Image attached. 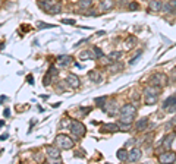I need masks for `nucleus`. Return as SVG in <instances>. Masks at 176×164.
<instances>
[{
    "mask_svg": "<svg viewBox=\"0 0 176 164\" xmlns=\"http://www.w3.org/2000/svg\"><path fill=\"white\" fill-rule=\"evenodd\" d=\"M109 57L112 62H114V60H119L120 57H122V51H112V53L109 54Z\"/></svg>",
    "mask_w": 176,
    "mask_h": 164,
    "instance_id": "obj_27",
    "label": "nucleus"
},
{
    "mask_svg": "<svg viewBox=\"0 0 176 164\" xmlns=\"http://www.w3.org/2000/svg\"><path fill=\"white\" fill-rule=\"evenodd\" d=\"M145 2H147V0H145ZM148 2H150V0H148Z\"/></svg>",
    "mask_w": 176,
    "mask_h": 164,
    "instance_id": "obj_46",
    "label": "nucleus"
},
{
    "mask_svg": "<svg viewBox=\"0 0 176 164\" xmlns=\"http://www.w3.org/2000/svg\"><path fill=\"white\" fill-rule=\"evenodd\" d=\"M170 3H172V5H173V6H175V7H176V0H170Z\"/></svg>",
    "mask_w": 176,
    "mask_h": 164,
    "instance_id": "obj_45",
    "label": "nucleus"
},
{
    "mask_svg": "<svg viewBox=\"0 0 176 164\" xmlns=\"http://www.w3.org/2000/svg\"><path fill=\"white\" fill-rule=\"evenodd\" d=\"M60 10H62V5H60V3H56V5L52 6L50 13H52V15H57V13H60Z\"/></svg>",
    "mask_w": 176,
    "mask_h": 164,
    "instance_id": "obj_26",
    "label": "nucleus"
},
{
    "mask_svg": "<svg viewBox=\"0 0 176 164\" xmlns=\"http://www.w3.org/2000/svg\"><path fill=\"white\" fill-rule=\"evenodd\" d=\"M132 98H133V100H139V95L135 92V94H132Z\"/></svg>",
    "mask_w": 176,
    "mask_h": 164,
    "instance_id": "obj_42",
    "label": "nucleus"
},
{
    "mask_svg": "<svg viewBox=\"0 0 176 164\" xmlns=\"http://www.w3.org/2000/svg\"><path fill=\"white\" fill-rule=\"evenodd\" d=\"M141 155H143V152H141L139 148H132L131 151H128V158H126V161L128 163H137L141 158Z\"/></svg>",
    "mask_w": 176,
    "mask_h": 164,
    "instance_id": "obj_8",
    "label": "nucleus"
},
{
    "mask_svg": "<svg viewBox=\"0 0 176 164\" xmlns=\"http://www.w3.org/2000/svg\"><path fill=\"white\" fill-rule=\"evenodd\" d=\"M93 5V0H79V7L81 9H88Z\"/></svg>",
    "mask_w": 176,
    "mask_h": 164,
    "instance_id": "obj_25",
    "label": "nucleus"
},
{
    "mask_svg": "<svg viewBox=\"0 0 176 164\" xmlns=\"http://www.w3.org/2000/svg\"><path fill=\"white\" fill-rule=\"evenodd\" d=\"M148 126V119L147 117H143V119H139V120H137V123H135V129L137 130H145Z\"/></svg>",
    "mask_w": 176,
    "mask_h": 164,
    "instance_id": "obj_14",
    "label": "nucleus"
},
{
    "mask_svg": "<svg viewBox=\"0 0 176 164\" xmlns=\"http://www.w3.org/2000/svg\"><path fill=\"white\" fill-rule=\"evenodd\" d=\"M118 125H119V129H120V130H125V132L131 130V125H129V123H123V122H119Z\"/></svg>",
    "mask_w": 176,
    "mask_h": 164,
    "instance_id": "obj_28",
    "label": "nucleus"
},
{
    "mask_svg": "<svg viewBox=\"0 0 176 164\" xmlns=\"http://www.w3.org/2000/svg\"><path fill=\"white\" fill-rule=\"evenodd\" d=\"M69 130H71L72 136L76 138V139L84 138L85 133H87V128L82 125L81 122H78V120H71L69 122Z\"/></svg>",
    "mask_w": 176,
    "mask_h": 164,
    "instance_id": "obj_2",
    "label": "nucleus"
},
{
    "mask_svg": "<svg viewBox=\"0 0 176 164\" xmlns=\"http://www.w3.org/2000/svg\"><path fill=\"white\" fill-rule=\"evenodd\" d=\"M173 9H176V7L172 5V3H166V5L162 6V10H163V12H170V10H173Z\"/></svg>",
    "mask_w": 176,
    "mask_h": 164,
    "instance_id": "obj_29",
    "label": "nucleus"
},
{
    "mask_svg": "<svg viewBox=\"0 0 176 164\" xmlns=\"http://www.w3.org/2000/svg\"><path fill=\"white\" fill-rule=\"evenodd\" d=\"M138 7H139V6H138V3H137V2H131V3L128 5V9L129 10H137Z\"/></svg>",
    "mask_w": 176,
    "mask_h": 164,
    "instance_id": "obj_32",
    "label": "nucleus"
},
{
    "mask_svg": "<svg viewBox=\"0 0 176 164\" xmlns=\"http://www.w3.org/2000/svg\"><path fill=\"white\" fill-rule=\"evenodd\" d=\"M50 81H52V73L48 72L46 76H44V85L47 87V85H50Z\"/></svg>",
    "mask_w": 176,
    "mask_h": 164,
    "instance_id": "obj_33",
    "label": "nucleus"
},
{
    "mask_svg": "<svg viewBox=\"0 0 176 164\" xmlns=\"http://www.w3.org/2000/svg\"><path fill=\"white\" fill-rule=\"evenodd\" d=\"M84 43H88V40H81V41H78V43L75 44V47H78V46H81V44H84Z\"/></svg>",
    "mask_w": 176,
    "mask_h": 164,
    "instance_id": "obj_39",
    "label": "nucleus"
},
{
    "mask_svg": "<svg viewBox=\"0 0 176 164\" xmlns=\"http://www.w3.org/2000/svg\"><path fill=\"white\" fill-rule=\"evenodd\" d=\"M5 139H8V133H5V135L0 136V141H5Z\"/></svg>",
    "mask_w": 176,
    "mask_h": 164,
    "instance_id": "obj_43",
    "label": "nucleus"
},
{
    "mask_svg": "<svg viewBox=\"0 0 176 164\" xmlns=\"http://www.w3.org/2000/svg\"><path fill=\"white\" fill-rule=\"evenodd\" d=\"M71 62H72L71 56H59V57H57V63H59L60 66H65V68H66V66H69V65H71Z\"/></svg>",
    "mask_w": 176,
    "mask_h": 164,
    "instance_id": "obj_17",
    "label": "nucleus"
},
{
    "mask_svg": "<svg viewBox=\"0 0 176 164\" xmlns=\"http://www.w3.org/2000/svg\"><path fill=\"white\" fill-rule=\"evenodd\" d=\"M41 2H44V0H41Z\"/></svg>",
    "mask_w": 176,
    "mask_h": 164,
    "instance_id": "obj_47",
    "label": "nucleus"
},
{
    "mask_svg": "<svg viewBox=\"0 0 176 164\" xmlns=\"http://www.w3.org/2000/svg\"><path fill=\"white\" fill-rule=\"evenodd\" d=\"M176 160V154L173 152V151L167 150V151H163V152H160L158 154V161L163 164H169V163H175Z\"/></svg>",
    "mask_w": 176,
    "mask_h": 164,
    "instance_id": "obj_5",
    "label": "nucleus"
},
{
    "mask_svg": "<svg viewBox=\"0 0 176 164\" xmlns=\"http://www.w3.org/2000/svg\"><path fill=\"white\" fill-rule=\"evenodd\" d=\"M162 6H163V3L160 0H150V2H148V7H150V10H153V12L162 10Z\"/></svg>",
    "mask_w": 176,
    "mask_h": 164,
    "instance_id": "obj_13",
    "label": "nucleus"
},
{
    "mask_svg": "<svg viewBox=\"0 0 176 164\" xmlns=\"http://www.w3.org/2000/svg\"><path fill=\"white\" fill-rule=\"evenodd\" d=\"M158 95H160V87L150 85L144 91V101H145L147 106H154L158 101Z\"/></svg>",
    "mask_w": 176,
    "mask_h": 164,
    "instance_id": "obj_1",
    "label": "nucleus"
},
{
    "mask_svg": "<svg viewBox=\"0 0 176 164\" xmlns=\"http://www.w3.org/2000/svg\"><path fill=\"white\" fill-rule=\"evenodd\" d=\"M93 51H94L95 57H101V56H104V54H103V51H101L98 47H94V48H93Z\"/></svg>",
    "mask_w": 176,
    "mask_h": 164,
    "instance_id": "obj_34",
    "label": "nucleus"
},
{
    "mask_svg": "<svg viewBox=\"0 0 176 164\" xmlns=\"http://www.w3.org/2000/svg\"><path fill=\"white\" fill-rule=\"evenodd\" d=\"M116 157H118V160H119V161H126V158H128V151L125 150V148H120V150L118 151Z\"/></svg>",
    "mask_w": 176,
    "mask_h": 164,
    "instance_id": "obj_19",
    "label": "nucleus"
},
{
    "mask_svg": "<svg viewBox=\"0 0 176 164\" xmlns=\"http://www.w3.org/2000/svg\"><path fill=\"white\" fill-rule=\"evenodd\" d=\"M46 154L48 155V158L50 160H54V161H60V158H62V154H60V151L57 150V148H53V147H46Z\"/></svg>",
    "mask_w": 176,
    "mask_h": 164,
    "instance_id": "obj_6",
    "label": "nucleus"
},
{
    "mask_svg": "<svg viewBox=\"0 0 176 164\" xmlns=\"http://www.w3.org/2000/svg\"><path fill=\"white\" fill-rule=\"evenodd\" d=\"M38 6L44 10V12H47L50 13V9H52L53 6V0H44V2H38Z\"/></svg>",
    "mask_w": 176,
    "mask_h": 164,
    "instance_id": "obj_16",
    "label": "nucleus"
},
{
    "mask_svg": "<svg viewBox=\"0 0 176 164\" xmlns=\"http://www.w3.org/2000/svg\"><path fill=\"white\" fill-rule=\"evenodd\" d=\"M66 84L71 88H78L81 82H79V78L76 76V75H73V73H69V75L66 76Z\"/></svg>",
    "mask_w": 176,
    "mask_h": 164,
    "instance_id": "obj_10",
    "label": "nucleus"
},
{
    "mask_svg": "<svg viewBox=\"0 0 176 164\" xmlns=\"http://www.w3.org/2000/svg\"><path fill=\"white\" fill-rule=\"evenodd\" d=\"M135 44H137V38H135L133 35L128 37V38H126V41H125V46H126V48H128V50H131Z\"/></svg>",
    "mask_w": 176,
    "mask_h": 164,
    "instance_id": "obj_20",
    "label": "nucleus"
},
{
    "mask_svg": "<svg viewBox=\"0 0 176 164\" xmlns=\"http://www.w3.org/2000/svg\"><path fill=\"white\" fill-rule=\"evenodd\" d=\"M34 158L37 160V161H43V155H41V152H37V154L34 155Z\"/></svg>",
    "mask_w": 176,
    "mask_h": 164,
    "instance_id": "obj_37",
    "label": "nucleus"
},
{
    "mask_svg": "<svg viewBox=\"0 0 176 164\" xmlns=\"http://www.w3.org/2000/svg\"><path fill=\"white\" fill-rule=\"evenodd\" d=\"M175 163H176V160H175Z\"/></svg>",
    "mask_w": 176,
    "mask_h": 164,
    "instance_id": "obj_48",
    "label": "nucleus"
},
{
    "mask_svg": "<svg viewBox=\"0 0 176 164\" xmlns=\"http://www.w3.org/2000/svg\"><path fill=\"white\" fill-rule=\"evenodd\" d=\"M3 114H5L6 117H9V114H10V110H9V109H5V113H3Z\"/></svg>",
    "mask_w": 176,
    "mask_h": 164,
    "instance_id": "obj_40",
    "label": "nucleus"
},
{
    "mask_svg": "<svg viewBox=\"0 0 176 164\" xmlns=\"http://www.w3.org/2000/svg\"><path fill=\"white\" fill-rule=\"evenodd\" d=\"M79 57H81L82 60H87V59H95V54H94L93 50H91V51H82V53L79 54Z\"/></svg>",
    "mask_w": 176,
    "mask_h": 164,
    "instance_id": "obj_24",
    "label": "nucleus"
},
{
    "mask_svg": "<svg viewBox=\"0 0 176 164\" xmlns=\"http://www.w3.org/2000/svg\"><path fill=\"white\" fill-rule=\"evenodd\" d=\"M114 5V2L113 0H101V3H100V9L101 10H109L112 9Z\"/></svg>",
    "mask_w": 176,
    "mask_h": 164,
    "instance_id": "obj_18",
    "label": "nucleus"
},
{
    "mask_svg": "<svg viewBox=\"0 0 176 164\" xmlns=\"http://www.w3.org/2000/svg\"><path fill=\"white\" fill-rule=\"evenodd\" d=\"M104 128L106 132H118V130H120L118 123H107V125H104Z\"/></svg>",
    "mask_w": 176,
    "mask_h": 164,
    "instance_id": "obj_21",
    "label": "nucleus"
},
{
    "mask_svg": "<svg viewBox=\"0 0 176 164\" xmlns=\"http://www.w3.org/2000/svg\"><path fill=\"white\" fill-rule=\"evenodd\" d=\"M133 117L135 114H120V122H123V123H132L133 122Z\"/></svg>",
    "mask_w": 176,
    "mask_h": 164,
    "instance_id": "obj_22",
    "label": "nucleus"
},
{
    "mask_svg": "<svg viewBox=\"0 0 176 164\" xmlns=\"http://www.w3.org/2000/svg\"><path fill=\"white\" fill-rule=\"evenodd\" d=\"M38 28H40V29H46V28H53V25H52V24H44V22H40V24H38Z\"/></svg>",
    "mask_w": 176,
    "mask_h": 164,
    "instance_id": "obj_35",
    "label": "nucleus"
},
{
    "mask_svg": "<svg viewBox=\"0 0 176 164\" xmlns=\"http://www.w3.org/2000/svg\"><path fill=\"white\" fill-rule=\"evenodd\" d=\"M88 78H90L93 82H95V84H98V82L103 81L100 72H97V70H90V72H88Z\"/></svg>",
    "mask_w": 176,
    "mask_h": 164,
    "instance_id": "obj_15",
    "label": "nucleus"
},
{
    "mask_svg": "<svg viewBox=\"0 0 176 164\" xmlns=\"http://www.w3.org/2000/svg\"><path fill=\"white\" fill-rule=\"evenodd\" d=\"M98 59H100V63L101 65H104V66H107L109 63H112V60H110L109 56H107V57H106V56H101V57H98Z\"/></svg>",
    "mask_w": 176,
    "mask_h": 164,
    "instance_id": "obj_30",
    "label": "nucleus"
},
{
    "mask_svg": "<svg viewBox=\"0 0 176 164\" xmlns=\"http://www.w3.org/2000/svg\"><path fill=\"white\" fill-rule=\"evenodd\" d=\"M82 151H84V150H78V152L75 151V154H73V155H75V157H78V158H84V157H85V152H82Z\"/></svg>",
    "mask_w": 176,
    "mask_h": 164,
    "instance_id": "obj_36",
    "label": "nucleus"
},
{
    "mask_svg": "<svg viewBox=\"0 0 176 164\" xmlns=\"http://www.w3.org/2000/svg\"><path fill=\"white\" fill-rule=\"evenodd\" d=\"M150 85H156V87H166L167 85V76L164 73H154L150 78Z\"/></svg>",
    "mask_w": 176,
    "mask_h": 164,
    "instance_id": "obj_4",
    "label": "nucleus"
},
{
    "mask_svg": "<svg viewBox=\"0 0 176 164\" xmlns=\"http://www.w3.org/2000/svg\"><path fill=\"white\" fill-rule=\"evenodd\" d=\"M104 111H107L110 116H114V114H118L119 113V109H118V104L116 103H107L106 101V104L103 107H101Z\"/></svg>",
    "mask_w": 176,
    "mask_h": 164,
    "instance_id": "obj_9",
    "label": "nucleus"
},
{
    "mask_svg": "<svg viewBox=\"0 0 176 164\" xmlns=\"http://www.w3.org/2000/svg\"><path fill=\"white\" fill-rule=\"evenodd\" d=\"M173 139H175V133H170V135H166L164 136V139L162 141V148L164 151L170 150L172 144H173Z\"/></svg>",
    "mask_w": 176,
    "mask_h": 164,
    "instance_id": "obj_11",
    "label": "nucleus"
},
{
    "mask_svg": "<svg viewBox=\"0 0 176 164\" xmlns=\"http://www.w3.org/2000/svg\"><path fill=\"white\" fill-rule=\"evenodd\" d=\"M106 101H107V97H101V98H95V103H97V104H98L100 107L104 106Z\"/></svg>",
    "mask_w": 176,
    "mask_h": 164,
    "instance_id": "obj_31",
    "label": "nucleus"
},
{
    "mask_svg": "<svg viewBox=\"0 0 176 164\" xmlns=\"http://www.w3.org/2000/svg\"><path fill=\"white\" fill-rule=\"evenodd\" d=\"M62 22H63V24H68V25H73V24H75V21H73V19H63Z\"/></svg>",
    "mask_w": 176,
    "mask_h": 164,
    "instance_id": "obj_38",
    "label": "nucleus"
},
{
    "mask_svg": "<svg viewBox=\"0 0 176 164\" xmlns=\"http://www.w3.org/2000/svg\"><path fill=\"white\" fill-rule=\"evenodd\" d=\"M163 110L166 111H175L176 110V95H170L163 103Z\"/></svg>",
    "mask_w": 176,
    "mask_h": 164,
    "instance_id": "obj_7",
    "label": "nucleus"
},
{
    "mask_svg": "<svg viewBox=\"0 0 176 164\" xmlns=\"http://www.w3.org/2000/svg\"><path fill=\"white\" fill-rule=\"evenodd\" d=\"M54 142H56V145L60 150H71V148H73V145H75L73 139L68 135H57Z\"/></svg>",
    "mask_w": 176,
    "mask_h": 164,
    "instance_id": "obj_3",
    "label": "nucleus"
},
{
    "mask_svg": "<svg viewBox=\"0 0 176 164\" xmlns=\"http://www.w3.org/2000/svg\"><path fill=\"white\" fill-rule=\"evenodd\" d=\"M135 113H137V107L133 104H125L120 109V114H135Z\"/></svg>",
    "mask_w": 176,
    "mask_h": 164,
    "instance_id": "obj_12",
    "label": "nucleus"
},
{
    "mask_svg": "<svg viewBox=\"0 0 176 164\" xmlns=\"http://www.w3.org/2000/svg\"><path fill=\"white\" fill-rule=\"evenodd\" d=\"M109 69H110V72L118 73V72H120V70L123 69V66H122V63H112Z\"/></svg>",
    "mask_w": 176,
    "mask_h": 164,
    "instance_id": "obj_23",
    "label": "nucleus"
},
{
    "mask_svg": "<svg viewBox=\"0 0 176 164\" xmlns=\"http://www.w3.org/2000/svg\"><path fill=\"white\" fill-rule=\"evenodd\" d=\"M27 79H28V82H29V84H34V81H33V76H31V75H29V76L27 78Z\"/></svg>",
    "mask_w": 176,
    "mask_h": 164,
    "instance_id": "obj_44",
    "label": "nucleus"
},
{
    "mask_svg": "<svg viewBox=\"0 0 176 164\" xmlns=\"http://www.w3.org/2000/svg\"><path fill=\"white\" fill-rule=\"evenodd\" d=\"M172 79H173V81H176V68L173 69V73H172Z\"/></svg>",
    "mask_w": 176,
    "mask_h": 164,
    "instance_id": "obj_41",
    "label": "nucleus"
},
{
    "mask_svg": "<svg viewBox=\"0 0 176 164\" xmlns=\"http://www.w3.org/2000/svg\"><path fill=\"white\" fill-rule=\"evenodd\" d=\"M175 132H176V129H175Z\"/></svg>",
    "mask_w": 176,
    "mask_h": 164,
    "instance_id": "obj_49",
    "label": "nucleus"
}]
</instances>
